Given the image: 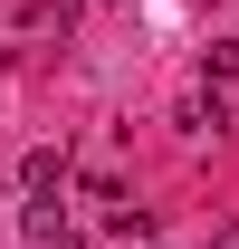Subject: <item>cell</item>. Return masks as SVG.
<instances>
[{"label":"cell","instance_id":"6da1fadb","mask_svg":"<svg viewBox=\"0 0 239 249\" xmlns=\"http://www.w3.org/2000/svg\"><path fill=\"white\" fill-rule=\"evenodd\" d=\"M58 182H67V154H58V144H29V154H19V192H29V201H48Z\"/></svg>","mask_w":239,"mask_h":249},{"label":"cell","instance_id":"7a4b0ae2","mask_svg":"<svg viewBox=\"0 0 239 249\" xmlns=\"http://www.w3.org/2000/svg\"><path fill=\"white\" fill-rule=\"evenodd\" d=\"M201 77H210V87H230V77H239V38H210V48H201Z\"/></svg>","mask_w":239,"mask_h":249},{"label":"cell","instance_id":"3957f363","mask_svg":"<svg viewBox=\"0 0 239 249\" xmlns=\"http://www.w3.org/2000/svg\"><path fill=\"white\" fill-rule=\"evenodd\" d=\"M19 230H29V240L48 249V240H58V230H67V211H58V201H29V211H19Z\"/></svg>","mask_w":239,"mask_h":249},{"label":"cell","instance_id":"277c9868","mask_svg":"<svg viewBox=\"0 0 239 249\" xmlns=\"http://www.w3.org/2000/svg\"><path fill=\"white\" fill-rule=\"evenodd\" d=\"M172 124H182V134H220V96H210V106H201V96H182Z\"/></svg>","mask_w":239,"mask_h":249},{"label":"cell","instance_id":"5b68a950","mask_svg":"<svg viewBox=\"0 0 239 249\" xmlns=\"http://www.w3.org/2000/svg\"><path fill=\"white\" fill-rule=\"evenodd\" d=\"M210 249H239V220H220V240H210Z\"/></svg>","mask_w":239,"mask_h":249}]
</instances>
